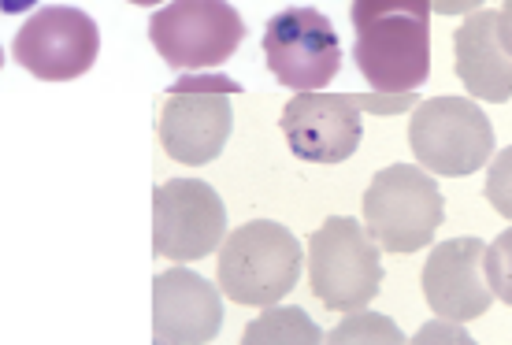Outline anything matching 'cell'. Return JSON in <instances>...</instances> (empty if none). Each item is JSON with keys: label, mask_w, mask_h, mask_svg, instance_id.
Here are the masks:
<instances>
[{"label": "cell", "mask_w": 512, "mask_h": 345, "mask_svg": "<svg viewBox=\"0 0 512 345\" xmlns=\"http://www.w3.org/2000/svg\"><path fill=\"white\" fill-rule=\"evenodd\" d=\"M431 0H353V60L379 93H416L431 75Z\"/></svg>", "instance_id": "6da1fadb"}, {"label": "cell", "mask_w": 512, "mask_h": 345, "mask_svg": "<svg viewBox=\"0 0 512 345\" xmlns=\"http://www.w3.org/2000/svg\"><path fill=\"white\" fill-rule=\"evenodd\" d=\"M416 93H297L282 108V134L294 156L308 164H342L360 149L364 119L360 112L397 115L412 108Z\"/></svg>", "instance_id": "7a4b0ae2"}, {"label": "cell", "mask_w": 512, "mask_h": 345, "mask_svg": "<svg viewBox=\"0 0 512 345\" xmlns=\"http://www.w3.org/2000/svg\"><path fill=\"white\" fill-rule=\"evenodd\" d=\"M301 260V245L282 223H242L219 245V290L238 305L268 308L297 286Z\"/></svg>", "instance_id": "3957f363"}, {"label": "cell", "mask_w": 512, "mask_h": 345, "mask_svg": "<svg viewBox=\"0 0 512 345\" xmlns=\"http://www.w3.org/2000/svg\"><path fill=\"white\" fill-rule=\"evenodd\" d=\"M383 245L357 219L334 216L308 238V282L331 312H357L383 286Z\"/></svg>", "instance_id": "277c9868"}, {"label": "cell", "mask_w": 512, "mask_h": 345, "mask_svg": "<svg viewBox=\"0 0 512 345\" xmlns=\"http://www.w3.org/2000/svg\"><path fill=\"white\" fill-rule=\"evenodd\" d=\"M442 216V190L427 167L390 164L364 193V227L386 253H416L431 245Z\"/></svg>", "instance_id": "5b68a950"}, {"label": "cell", "mask_w": 512, "mask_h": 345, "mask_svg": "<svg viewBox=\"0 0 512 345\" xmlns=\"http://www.w3.org/2000/svg\"><path fill=\"white\" fill-rule=\"evenodd\" d=\"M238 90L242 86L223 75L175 82L160 108V145L167 149V156L190 167L212 164L231 138V93Z\"/></svg>", "instance_id": "8992f818"}, {"label": "cell", "mask_w": 512, "mask_h": 345, "mask_svg": "<svg viewBox=\"0 0 512 345\" xmlns=\"http://www.w3.org/2000/svg\"><path fill=\"white\" fill-rule=\"evenodd\" d=\"M409 145L431 175H472L494 156V127L475 97H431L412 112Z\"/></svg>", "instance_id": "52a82bcc"}, {"label": "cell", "mask_w": 512, "mask_h": 345, "mask_svg": "<svg viewBox=\"0 0 512 345\" xmlns=\"http://www.w3.org/2000/svg\"><path fill=\"white\" fill-rule=\"evenodd\" d=\"M149 41L164 64L208 71L227 64L238 52L245 23L227 0H171L149 19Z\"/></svg>", "instance_id": "ba28073f"}, {"label": "cell", "mask_w": 512, "mask_h": 345, "mask_svg": "<svg viewBox=\"0 0 512 345\" xmlns=\"http://www.w3.org/2000/svg\"><path fill=\"white\" fill-rule=\"evenodd\" d=\"M264 60L286 90H323L342 71V41L316 8H286L264 26Z\"/></svg>", "instance_id": "9c48e42d"}, {"label": "cell", "mask_w": 512, "mask_h": 345, "mask_svg": "<svg viewBox=\"0 0 512 345\" xmlns=\"http://www.w3.org/2000/svg\"><path fill=\"white\" fill-rule=\"evenodd\" d=\"M227 242V208L201 179H171L153 193V253L190 264Z\"/></svg>", "instance_id": "30bf717a"}, {"label": "cell", "mask_w": 512, "mask_h": 345, "mask_svg": "<svg viewBox=\"0 0 512 345\" xmlns=\"http://www.w3.org/2000/svg\"><path fill=\"white\" fill-rule=\"evenodd\" d=\"M101 30L78 8H41L30 15L12 41V56L34 78L71 82L97 64Z\"/></svg>", "instance_id": "8fae6325"}, {"label": "cell", "mask_w": 512, "mask_h": 345, "mask_svg": "<svg viewBox=\"0 0 512 345\" xmlns=\"http://www.w3.org/2000/svg\"><path fill=\"white\" fill-rule=\"evenodd\" d=\"M423 297L442 320L468 323L483 316L494 301L487 282V245L479 238H449L435 245L423 264Z\"/></svg>", "instance_id": "7c38bea8"}, {"label": "cell", "mask_w": 512, "mask_h": 345, "mask_svg": "<svg viewBox=\"0 0 512 345\" xmlns=\"http://www.w3.org/2000/svg\"><path fill=\"white\" fill-rule=\"evenodd\" d=\"M223 327V297L190 268L160 271L153 279V342L205 345Z\"/></svg>", "instance_id": "4fadbf2b"}, {"label": "cell", "mask_w": 512, "mask_h": 345, "mask_svg": "<svg viewBox=\"0 0 512 345\" xmlns=\"http://www.w3.org/2000/svg\"><path fill=\"white\" fill-rule=\"evenodd\" d=\"M453 52H457V78L475 101H512V56L501 41L498 12L479 8L468 15L453 34Z\"/></svg>", "instance_id": "5bb4252c"}, {"label": "cell", "mask_w": 512, "mask_h": 345, "mask_svg": "<svg viewBox=\"0 0 512 345\" xmlns=\"http://www.w3.org/2000/svg\"><path fill=\"white\" fill-rule=\"evenodd\" d=\"M264 342H282V345H316L323 342L320 327L312 323L308 312L301 308H271L245 327V345H264Z\"/></svg>", "instance_id": "9a60e30c"}, {"label": "cell", "mask_w": 512, "mask_h": 345, "mask_svg": "<svg viewBox=\"0 0 512 345\" xmlns=\"http://www.w3.org/2000/svg\"><path fill=\"white\" fill-rule=\"evenodd\" d=\"M327 342H334V345H346V342H390V345H401V342H405V334L397 331L394 320H386V316H375V312H364V308H357L349 320H342L338 327H334Z\"/></svg>", "instance_id": "2e32d148"}, {"label": "cell", "mask_w": 512, "mask_h": 345, "mask_svg": "<svg viewBox=\"0 0 512 345\" xmlns=\"http://www.w3.org/2000/svg\"><path fill=\"white\" fill-rule=\"evenodd\" d=\"M487 282L494 297L512 305V227L501 230L498 238L487 245Z\"/></svg>", "instance_id": "e0dca14e"}, {"label": "cell", "mask_w": 512, "mask_h": 345, "mask_svg": "<svg viewBox=\"0 0 512 345\" xmlns=\"http://www.w3.org/2000/svg\"><path fill=\"white\" fill-rule=\"evenodd\" d=\"M487 201L498 208L505 219H512V145H509V149H501V153L490 160Z\"/></svg>", "instance_id": "ac0fdd59"}, {"label": "cell", "mask_w": 512, "mask_h": 345, "mask_svg": "<svg viewBox=\"0 0 512 345\" xmlns=\"http://www.w3.org/2000/svg\"><path fill=\"white\" fill-rule=\"evenodd\" d=\"M438 15H472L483 8V0H431Z\"/></svg>", "instance_id": "d6986e66"}, {"label": "cell", "mask_w": 512, "mask_h": 345, "mask_svg": "<svg viewBox=\"0 0 512 345\" xmlns=\"http://www.w3.org/2000/svg\"><path fill=\"white\" fill-rule=\"evenodd\" d=\"M498 30H501L505 49H509V56H512V0H505V8L498 12Z\"/></svg>", "instance_id": "ffe728a7"}, {"label": "cell", "mask_w": 512, "mask_h": 345, "mask_svg": "<svg viewBox=\"0 0 512 345\" xmlns=\"http://www.w3.org/2000/svg\"><path fill=\"white\" fill-rule=\"evenodd\" d=\"M130 4H141V8H149V4H160V0H130Z\"/></svg>", "instance_id": "44dd1931"}]
</instances>
